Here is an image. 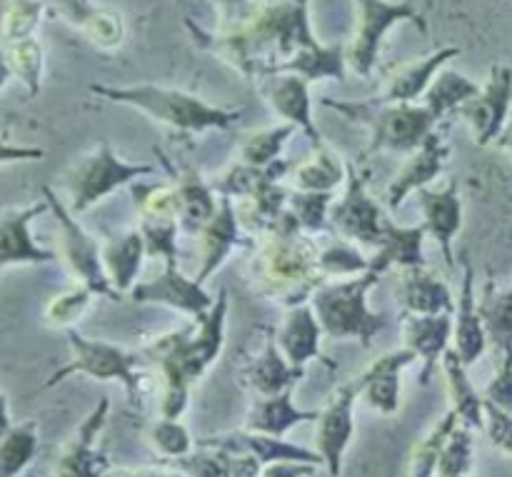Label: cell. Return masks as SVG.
Instances as JSON below:
<instances>
[{
	"mask_svg": "<svg viewBox=\"0 0 512 477\" xmlns=\"http://www.w3.org/2000/svg\"><path fill=\"white\" fill-rule=\"evenodd\" d=\"M195 45L258 83L278 73L298 50L318 43L310 28L308 0H260L258 8L233 30H203L185 18Z\"/></svg>",
	"mask_w": 512,
	"mask_h": 477,
	"instance_id": "1",
	"label": "cell"
},
{
	"mask_svg": "<svg viewBox=\"0 0 512 477\" xmlns=\"http://www.w3.org/2000/svg\"><path fill=\"white\" fill-rule=\"evenodd\" d=\"M225 320H228V290L223 288L205 318L158 335L140 350V355L158 368L163 380L160 418H183L188 410L190 385L208 373L223 350Z\"/></svg>",
	"mask_w": 512,
	"mask_h": 477,
	"instance_id": "2",
	"label": "cell"
},
{
	"mask_svg": "<svg viewBox=\"0 0 512 477\" xmlns=\"http://www.w3.org/2000/svg\"><path fill=\"white\" fill-rule=\"evenodd\" d=\"M318 255L320 243L303 233L298 218L288 208L278 223L255 235L250 258L253 293L285 308L305 305L320 285L328 283L320 273Z\"/></svg>",
	"mask_w": 512,
	"mask_h": 477,
	"instance_id": "3",
	"label": "cell"
},
{
	"mask_svg": "<svg viewBox=\"0 0 512 477\" xmlns=\"http://www.w3.org/2000/svg\"><path fill=\"white\" fill-rule=\"evenodd\" d=\"M90 93L115 105H128L153 118L155 123L185 135H203L208 130H230L245 110L220 108L188 90L165 88V85H90Z\"/></svg>",
	"mask_w": 512,
	"mask_h": 477,
	"instance_id": "4",
	"label": "cell"
},
{
	"mask_svg": "<svg viewBox=\"0 0 512 477\" xmlns=\"http://www.w3.org/2000/svg\"><path fill=\"white\" fill-rule=\"evenodd\" d=\"M323 108L335 110L353 123L365 125L370 130V145L363 158L393 150V153H413L423 145V140L440 125V118L418 103H385L380 98L368 100H320Z\"/></svg>",
	"mask_w": 512,
	"mask_h": 477,
	"instance_id": "5",
	"label": "cell"
},
{
	"mask_svg": "<svg viewBox=\"0 0 512 477\" xmlns=\"http://www.w3.org/2000/svg\"><path fill=\"white\" fill-rule=\"evenodd\" d=\"M378 280L380 275L368 270L348 280L323 283L315 290L310 305L328 338L358 340L365 350H370L375 335L390 325L388 315L373 313L368 305V293L378 285Z\"/></svg>",
	"mask_w": 512,
	"mask_h": 477,
	"instance_id": "6",
	"label": "cell"
},
{
	"mask_svg": "<svg viewBox=\"0 0 512 477\" xmlns=\"http://www.w3.org/2000/svg\"><path fill=\"white\" fill-rule=\"evenodd\" d=\"M158 173L155 165L145 163H130V160L120 158L113 150L108 140H100L90 153L80 155L63 175H60V185H63L65 195H68V208L73 215L88 213L93 205L100 200L113 195L115 190L128 188L135 180L150 178Z\"/></svg>",
	"mask_w": 512,
	"mask_h": 477,
	"instance_id": "7",
	"label": "cell"
},
{
	"mask_svg": "<svg viewBox=\"0 0 512 477\" xmlns=\"http://www.w3.org/2000/svg\"><path fill=\"white\" fill-rule=\"evenodd\" d=\"M70 345V360L63 368L55 370L40 390H50L60 385L63 380L73 378V375H85L93 380H115L125 388L130 403L138 405L143 400V373H140V355L128 353V350L118 348V345L108 343V340H93L85 338L78 330H65Z\"/></svg>",
	"mask_w": 512,
	"mask_h": 477,
	"instance_id": "8",
	"label": "cell"
},
{
	"mask_svg": "<svg viewBox=\"0 0 512 477\" xmlns=\"http://www.w3.org/2000/svg\"><path fill=\"white\" fill-rule=\"evenodd\" d=\"M355 28L348 43V65L360 78H370L380 60L388 30L398 23H415L428 33V20L410 0H353Z\"/></svg>",
	"mask_w": 512,
	"mask_h": 477,
	"instance_id": "9",
	"label": "cell"
},
{
	"mask_svg": "<svg viewBox=\"0 0 512 477\" xmlns=\"http://www.w3.org/2000/svg\"><path fill=\"white\" fill-rule=\"evenodd\" d=\"M43 198L48 200L50 213L55 215V223H58V235H60V253L58 258L63 260L65 270L75 278V283H83L93 290L98 298L108 300H120V295L115 293L113 285H110L108 275L103 268V255H100V243L78 223V215L70 213L68 205L58 198L50 185L40 188Z\"/></svg>",
	"mask_w": 512,
	"mask_h": 477,
	"instance_id": "10",
	"label": "cell"
},
{
	"mask_svg": "<svg viewBox=\"0 0 512 477\" xmlns=\"http://www.w3.org/2000/svg\"><path fill=\"white\" fill-rule=\"evenodd\" d=\"M388 225L390 218L370 198L368 185H365V173H360L358 165L348 160L345 193L330 208V228H333V233L350 240V243H363L378 248Z\"/></svg>",
	"mask_w": 512,
	"mask_h": 477,
	"instance_id": "11",
	"label": "cell"
},
{
	"mask_svg": "<svg viewBox=\"0 0 512 477\" xmlns=\"http://www.w3.org/2000/svg\"><path fill=\"white\" fill-rule=\"evenodd\" d=\"M360 398L358 378L348 380L335 390L315 420V453L323 460L330 477L343 475L345 450L350 448V440L355 435V403Z\"/></svg>",
	"mask_w": 512,
	"mask_h": 477,
	"instance_id": "12",
	"label": "cell"
},
{
	"mask_svg": "<svg viewBox=\"0 0 512 477\" xmlns=\"http://www.w3.org/2000/svg\"><path fill=\"white\" fill-rule=\"evenodd\" d=\"M512 105V68L510 65H493L490 68L488 83L480 88V93L473 100L455 110L458 118H463L470 125L475 135V143L480 148L493 145L500 138V133L508 125Z\"/></svg>",
	"mask_w": 512,
	"mask_h": 477,
	"instance_id": "13",
	"label": "cell"
},
{
	"mask_svg": "<svg viewBox=\"0 0 512 477\" xmlns=\"http://www.w3.org/2000/svg\"><path fill=\"white\" fill-rule=\"evenodd\" d=\"M110 398H100L98 405L90 410L73 433V438L60 450L58 460L53 465V477H103L110 465L108 453L98 445L100 433L108 423Z\"/></svg>",
	"mask_w": 512,
	"mask_h": 477,
	"instance_id": "14",
	"label": "cell"
},
{
	"mask_svg": "<svg viewBox=\"0 0 512 477\" xmlns=\"http://www.w3.org/2000/svg\"><path fill=\"white\" fill-rule=\"evenodd\" d=\"M48 200L40 198L30 205L8 208L0 213V275L10 268L23 265H45L58 260L55 250L43 248L33 238V223L48 213Z\"/></svg>",
	"mask_w": 512,
	"mask_h": 477,
	"instance_id": "15",
	"label": "cell"
},
{
	"mask_svg": "<svg viewBox=\"0 0 512 477\" xmlns=\"http://www.w3.org/2000/svg\"><path fill=\"white\" fill-rule=\"evenodd\" d=\"M128 298L140 305H165V308L190 315L193 320L205 318L210 313V308L215 305V298L205 290V285H200L195 278H188V275L180 273L178 265H165L158 278L135 283Z\"/></svg>",
	"mask_w": 512,
	"mask_h": 477,
	"instance_id": "16",
	"label": "cell"
},
{
	"mask_svg": "<svg viewBox=\"0 0 512 477\" xmlns=\"http://www.w3.org/2000/svg\"><path fill=\"white\" fill-rule=\"evenodd\" d=\"M260 98L273 108L278 118L295 125L305 138L313 143V148L323 145V133L313 120V100H310V80L295 73H273L265 75L255 83Z\"/></svg>",
	"mask_w": 512,
	"mask_h": 477,
	"instance_id": "17",
	"label": "cell"
},
{
	"mask_svg": "<svg viewBox=\"0 0 512 477\" xmlns=\"http://www.w3.org/2000/svg\"><path fill=\"white\" fill-rule=\"evenodd\" d=\"M155 155L160 158L163 168L168 170L170 183H173L175 195H178L180 230L190 235H198L203 230V225L218 213L220 195L215 193L213 185L193 165L173 163V158H168L160 148H155Z\"/></svg>",
	"mask_w": 512,
	"mask_h": 477,
	"instance_id": "18",
	"label": "cell"
},
{
	"mask_svg": "<svg viewBox=\"0 0 512 477\" xmlns=\"http://www.w3.org/2000/svg\"><path fill=\"white\" fill-rule=\"evenodd\" d=\"M450 158V143L445 138V128H435L428 138L423 140L418 150L408 155L403 168L395 173L385 190V203L390 210H398L405 203V198L418 190L428 188L435 178L445 170V163Z\"/></svg>",
	"mask_w": 512,
	"mask_h": 477,
	"instance_id": "19",
	"label": "cell"
},
{
	"mask_svg": "<svg viewBox=\"0 0 512 477\" xmlns=\"http://www.w3.org/2000/svg\"><path fill=\"white\" fill-rule=\"evenodd\" d=\"M195 445L203 448H218L228 455H250L258 460L260 465L273 463H303V465H323L318 453L305 450L300 445L288 443L283 438H273V435L253 433V430H233V433L223 435H208V438H198Z\"/></svg>",
	"mask_w": 512,
	"mask_h": 477,
	"instance_id": "20",
	"label": "cell"
},
{
	"mask_svg": "<svg viewBox=\"0 0 512 477\" xmlns=\"http://www.w3.org/2000/svg\"><path fill=\"white\" fill-rule=\"evenodd\" d=\"M235 248H253V240L243 238L240 235V220L235 213L233 198H223L220 195L218 213L203 225V230L198 233V253H200V268L195 273V280L200 285L208 283L223 263L228 260V255Z\"/></svg>",
	"mask_w": 512,
	"mask_h": 477,
	"instance_id": "21",
	"label": "cell"
},
{
	"mask_svg": "<svg viewBox=\"0 0 512 477\" xmlns=\"http://www.w3.org/2000/svg\"><path fill=\"white\" fill-rule=\"evenodd\" d=\"M418 205L423 213L425 233L438 243L445 265L455 270L453 243L463 228V198H460L458 180H450L440 190H418Z\"/></svg>",
	"mask_w": 512,
	"mask_h": 477,
	"instance_id": "22",
	"label": "cell"
},
{
	"mask_svg": "<svg viewBox=\"0 0 512 477\" xmlns=\"http://www.w3.org/2000/svg\"><path fill=\"white\" fill-rule=\"evenodd\" d=\"M60 18L73 25L93 48L113 53L125 40V20L115 10L103 8L95 0H45Z\"/></svg>",
	"mask_w": 512,
	"mask_h": 477,
	"instance_id": "23",
	"label": "cell"
},
{
	"mask_svg": "<svg viewBox=\"0 0 512 477\" xmlns=\"http://www.w3.org/2000/svg\"><path fill=\"white\" fill-rule=\"evenodd\" d=\"M418 360V355L408 348L390 350V353L380 355L378 360L370 363L365 373L358 375L360 383V398L380 415H393L400 408V393H403V375L405 368Z\"/></svg>",
	"mask_w": 512,
	"mask_h": 477,
	"instance_id": "24",
	"label": "cell"
},
{
	"mask_svg": "<svg viewBox=\"0 0 512 477\" xmlns=\"http://www.w3.org/2000/svg\"><path fill=\"white\" fill-rule=\"evenodd\" d=\"M453 313L440 315H415L403 313V340L405 348L413 350L418 360H423L420 385H430L435 368L443 363V355L453 340Z\"/></svg>",
	"mask_w": 512,
	"mask_h": 477,
	"instance_id": "25",
	"label": "cell"
},
{
	"mask_svg": "<svg viewBox=\"0 0 512 477\" xmlns=\"http://www.w3.org/2000/svg\"><path fill=\"white\" fill-rule=\"evenodd\" d=\"M463 265V283H460L458 305H455L453 325V350L460 355L465 365H475L488 350V333H485L483 318L478 313V298H475V270L468 255L460 260Z\"/></svg>",
	"mask_w": 512,
	"mask_h": 477,
	"instance_id": "26",
	"label": "cell"
},
{
	"mask_svg": "<svg viewBox=\"0 0 512 477\" xmlns=\"http://www.w3.org/2000/svg\"><path fill=\"white\" fill-rule=\"evenodd\" d=\"M305 378V368H295L280 350L278 338L268 335L263 350L248 360L240 370V380L258 398H273V395L293 390Z\"/></svg>",
	"mask_w": 512,
	"mask_h": 477,
	"instance_id": "27",
	"label": "cell"
},
{
	"mask_svg": "<svg viewBox=\"0 0 512 477\" xmlns=\"http://www.w3.org/2000/svg\"><path fill=\"white\" fill-rule=\"evenodd\" d=\"M323 335L325 333L320 328V320L315 315L313 305H295V308H288V313H285L283 325L278 330V345L285 358H288V363L295 365V368H305L310 360H318L325 368L335 370L338 365L320 353V338Z\"/></svg>",
	"mask_w": 512,
	"mask_h": 477,
	"instance_id": "28",
	"label": "cell"
},
{
	"mask_svg": "<svg viewBox=\"0 0 512 477\" xmlns=\"http://www.w3.org/2000/svg\"><path fill=\"white\" fill-rule=\"evenodd\" d=\"M458 55L460 48L445 45V48H438L430 55H425V58L398 65V68L388 75L383 93H380L378 98L385 100V103H415L418 98H423L425 90H428L430 83L435 80V75L445 68V63L458 58Z\"/></svg>",
	"mask_w": 512,
	"mask_h": 477,
	"instance_id": "29",
	"label": "cell"
},
{
	"mask_svg": "<svg viewBox=\"0 0 512 477\" xmlns=\"http://www.w3.org/2000/svg\"><path fill=\"white\" fill-rule=\"evenodd\" d=\"M100 255H103V268L108 275L115 293L123 298L138 283L140 268H143L145 240L138 228H130L125 233H115L100 243Z\"/></svg>",
	"mask_w": 512,
	"mask_h": 477,
	"instance_id": "30",
	"label": "cell"
},
{
	"mask_svg": "<svg viewBox=\"0 0 512 477\" xmlns=\"http://www.w3.org/2000/svg\"><path fill=\"white\" fill-rule=\"evenodd\" d=\"M318 415V410H300L293 403V390H285L273 398H255L245 418V430L285 438L298 425L318 420Z\"/></svg>",
	"mask_w": 512,
	"mask_h": 477,
	"instance_id": "31",
	"label": "cell"
},
{
	"mask_svg": "<svg viewBox=\"0 0 512 477\" xmlns=\"http://www.w3.org/2000/svg\"><path fill=\"white\" fill-rule=\"evenodd\" d=\"M400 295H403L405 313L415 315H455V300L448 283L430 273L428 265L423 268L400 270Z\"/></svg>",
	"mask_w": 512,
	"mask_h": 477,
	"instance_id": "32",
	"label": "cell"
},
{
	"mask_svg": "<svg viewBox=\"0 0 512 477\" xmlns=\"http://www.w3.org/2000/svg\"><path fill=\"white\" fill-rule=\"evenodd\" d=\"M425 225H413V228H403V225L390 223L385 228L383 240L375 248V255L370 258V270L378 275H385L388 270H408V268H423L425 265Z\"/></svg>",
	"mask_w": 512,
	"mask_h": 477,
	"instance_id": "33",
	"label": "cell"
},
{
	"mask_svg": "<svg viewBox=\"0 0 512 477\" xmlns=\"http://www.w3.org/2000/svg\"><path fill=\"white\" fill-rule=\"evenodd\" d=\"M443 373L445 385H448L450 410L458 415L463 425L470 430L485 428V395L478 393L473 380L468 378V365L460 360V355L453 348L445 350L443 355Z\"/></svg>",
	"mask_w": 512,
	"mask_h": 477,
	"instance_id": "34",
	"label": "cell"
},
{
	"mask_svg": "<svg viewBox=\"0 0 512 477\" xmlns=\"http://www.w3.org/2000/svg\"><path fill=\"white\" fill-rule=\"evenodd\" d=\"M345 178H348V160L323 143L313 148L310 158L293 165L288 183L293 190H305V193H335L338 185H345Z\"/></svg>",
	"mask_w": 512,
	"mask_h": 477,
	"instance_id": "35",
	"label": "cell"
},
{
	"mask_svg": "<svg viewBox=\"0 0 512 477\" xmlns=\"http://www.w3.org/2000/svg\"><path fill=\"white\" fill-rule=\"evenodd\" d=\"M348 68V45H323L315 43L298 50L288 63L278 68V73L303 75L305 80H345Z\"/></svg>",
	"mask_w": 512,
	"mask_h": 477,
	"instance_id": "36",
	"label": "cell"
},
{
	"mask_svg": "<svg viewBox=\"0 0 512 477\" xmlns=\"http://www.w3.org/2000/svg\"><path fill=\"white\" fill-rule=\"evenodd\" d=\"M478 313L483 318L488 343H493L500 353L512 350V288L498 290L493 280H488L478 300Z\"/></svg>",
	"mask_w": 512,
	"mask_h": 477,
	"instance_id": "37",
	"label": "cell"
},
{
	"mask_svg": "<svg viewBox=\"0 0 512 477\" xmlns=\"http://www.w3.org/2000/svg\"><path fill=\"white\" fill-rule=\"evenodd\" d=\"M480 93V85L470 80L468 75L458 70H440L430 88L425 90V105L438 115L440 120L445 115H455V110L463 108L468 100H473Z\"/></svg>",
	"mask_w": 512,
	"mask_h": 477,
	"instance_id": "38",
	"label": "cell"
},
{
	"mask_svg": "<svg viewBox=\"0 0 512 477\" xmlns=\"http://www.w3.org/2000/svg\"><path fill=\"white\" fill-rule=\"evenodd\" d=\"M38 455V423L13 425L0 440V477H23Z\"/></svg>",
	"mask_w": 512,
	"mask_h": 477,
	"instance_id": "39",
	"label": "cell"
},
{
	"mask_svg": "<svg viewBox=\"0 0 512 477\" xmlns=\"http://www.w3.org/2000/svg\"><path fill=\"white\" fill-rule=\"evenodd\" d=\"M5 53V60H8L10 70H13V78L23 83V88L28 90L30 98L40 93L43 88V75H45V50L40 45V40L25 38L18 40V43L0 45Z\"/></svg>",
	"mask_w": 512,
	"mask_h": 477,
	"instance_id": "40",
	"label": "cell"
},
{
	"mask_svg": "<svg viewBox=\"0 0 512 477\" xmlns=\"http://www.w3.org/2000/svg\"><path fill=\"white\" fill-rule=\"evenodd\" d=\"M298 133V128L290 123L273 125V128L253 130L243 138L238 148V160L245 165H255V168H265V165L275 163L283 155L285 145L293 135Z\"/></svg>",
	"mask_w": 512,
	"mask_h": 477,
	"instance_id": "41",
	"label": "cell"
},
{
	"mask_svg": "<svg viewBox=\"0 0 512 477\" xmlns=\"http://www.w3.org/2000/svg\"><path fill=\"white\" fill-rule=\"evenodd\" d=\"M45 13H48L45 0H5L0 10V45L33 38Z\"/></svg>",
	"mask_w": 512,
	"mask_h": 477,
	"instance_id": "42",
	"label": "cell"
},
{
	"mask_svg": "<svg viewBox=\"0 0 512 477\" xmlns=\"http://www.w3.org/2000/svg\"><path fill=\"white\" fill-rule=\"evenodd\" d=\"M128 190L138 210V220H178V195L170 180H135Z\"/></svg>",
	"mask_w": 512,
	"mask_h": 477,
	"instance_id": "43",
	"label": "cell"
},
{
	"mask_svg": "<svg viewBox=\"0 0 512 477\" xmlns=\"http://www.w3.org/2000/svg\"><path fill=\"white\" fill-rule=\"evenodd\" d=\"M458 415L453 410L443 415L433 428L428 430L423 440L415 445L413 455H410V475L408 477H435L438 475V463H440V453H443L445 440L450 438V433L458 425Z\"/></svg>",
	"mask_w": 512,
	"mask_h": 477,
	"instance_id": "44",
	"label": "cell"
},
{
	"mask_svg": "<svg viewBox=\"0 0 512 477\" xmlns=\"http://www.w3.org/2000/svg\"><path fill=\"white\" fill-rule=\"evenodd\" d=\"M320 273L325 280L330 278H353V275L368 273L370 270V258H365L355 243L345 238H333L330 243L320 245L318 255Z\"/></svg>",
	"mask_w": 512,
	"mask_h": 477,
	"instance_id": "45",
	"label": "cell"
},
{
	"mask_svg": "<svg viewBox=\"0 0 512 477\" xmlns=\"http://www.w3.org/2000/svg\"><path fill=\"white\" fill-rule=\"evenodd\" d=\"M333 200L335 193H305V190L290 188L288 208L298 218L303 233H333V228H330V208H333Z\"/></svg>",
	"mask_w": 512,
	"mask_h": 477,
	"instance_id": "46",
	"label": "cell"
},
{
	"mask_svg": "<svg viewBox=\"0 0 512 477\" xmlns=\"http://www.w3.org/2000/svg\"><path fill=\"white\" fill-rule=\"evenodd\" d=\"M95 293L83 283H75L73 288L65 290V293L55 295L48 300L43 310V320L48 328L58 330H73L78 325V320L83 318L85 310L93 303Z\"/></svg>",
	"mask_w": 512,
	"mask_h": 477,
	"instance_id": "47",
	"label": "cell"
},
{
	"mask_svg": "<svg viewBox=\"0 0 512 477\" xmlns=\"http://www.w3.org/2000/svg\"><path fill=\"white\" fill-rule=\"evenodd\" d=\"M158 465L188 477H233V458L218 448H203L195 445V450L185 458L158 460Z\"/></svg>",
	"mask_w": 512,
	"mask_h": 477,
	"instance_id": "48",
	"label": "cell"
},
{
	"mask_svg": "<svg viewBox=\"0 0 512 477\" xmlns=\"http://www.w3.org/2000/svg\"><path fill=\"white\" fill-rule=\"evenodd\" d=\"M148 443L158 453L160 460L185 458V455H190L195 450V438L185 428V423L170 418H160L150 425Z\"/></svg>",
	"mask_w": 512,
	"mask_h": 477,
	"instance_id": "49",
	"label": "cell"
},
{
	"mask_svg": "<svg viewBox=\"0 0 512 477\" xmlns=\"http://www.w3.org/2000/svg\"><path fill=\"white\" fill-rule=\"evenodd\" d=\"M138 230L145 240V255L163 260L165 265H178V220H138Z\"/></svg>",
	"mask_w": 512,
	"mask_h": 477,
	"instance_id": "50",
	"label": "cell"
},
{
	"mask_svg": "<svg viewBox=\"0 0 512 477\" xmlns=\"http://www.w3.org/2000/svg\"><path fill=\"white\" fill-rule=\"evenodd\" d=\"M473 470V430L458 423L440 453L438 477H465Z\"/></svg>",
	"mask_w": 512,
	"mask_h": 477,
	"instance_id": "51",
	"label": "cell"
},
{
	"mask_svg": "<svg viewBox=\"0 0 512 477\" xmlns=\"http://www.w3.org/2000/svg\"><path fill=\"white\" fill-rule=\"evenodd\" d=\"M483 433L488 435L490 445L498 448L500 453L512 455V413L500 408V405L485 400V428Z\"/></svg>",
	"mask_w": 512,
	"mask_h": 477,
	"instance_id": "52",
	"label": "cell"
},
{
	"mask_svg": "<svg viewBox=\"0 0 512 477\" xmlns=\"http://www.w3.org/2000/svg\"><path fill=\"white\" fill-rule=\"evenodd\" d=\"M485 400H490V403L500 405V408L512 413V350H505L503 353L498 373H495V378L485 388Z\"/></svg>",
	"mask_w": 512,
	"mask_h": 477,
	"instance_id": "53",
	"label": "cell"
},
{
	"mask_svg": "<svg viewBox=\"0 0 512 477\" xmlns=\"http://www.w3.org/2000/svg\"><path fill=\"white\" fill-rule=\"evenodd\" d=\"M45 150L35 148V145H18L0 133V168L13 163H33V160H43Z\"/></svg>",
	"mask_w": 512,
	"mask_h": 477,
	"instance_id": "54",
	"label": "cell"
},
{
	"mask_svg": "<svg viewBox=\"0 0 512 477\" xmlns=\"http://www.w3.org/2000/svg\"><path fill=\"white\" fill-rule=\"evenodd\" d=\"M315 465H303V463H273L265 465L263 475L260 477H310L315 473Z\"/></svg>",
	"mask_w": 512,
	"mask_h": 477,
	"instance_id": "55",
	"label": "cell"
},
{
	"mask_svg": "<svg viewBox=\"0 0 512 477\" xmlns=\"http://www.w3.org/2000/svg\"><path fill=\"white\" fill-rule=\"evenodd\" d=\"M13 428V420H10V403L8 395L0 393V440L8 435V430Z\"/></svg>",
	"mask_w": 512,
	"mask_h": 477,
	"instance_id": "56",
	"label": "cell"
},
{
	"mask_svg": "<svg viewBox=\"0 0 512 477\" xmlns=\"http://www.w3.org/2000/svg\"><path fill=\"white\" fill-rule=\"evenodd\" d=\"M10 80H13V70H10L8 60H5L3 48H0V90H3Z\"/></svg>",
	"mask_w": 512,
	"mask_h": 477,
	"instance_id": "57",
	"label": "cell"
},
{
	"mask_svg": "<svg viewBox=\"0 0 512 477\" xmlns=\"http://www.w3.org/2000/svg\"><path fill=\"white\" fill-rule=\"evenodd\" d=\"M495 145H498V148H503V150H508V153L512 155V120L508 125H505V130L500 133V138L495 140Z\"/></svg>",
	"mask_w": 512,
	"mask_h": 477,
	"instance_id": "58",
	"label": "cell"
},
{
	"mask_svg": "<svg viewBox=\"0 0 512 477\" xmlns=\"http://www.w3.org/2000/svg\"><path fill=\"white\" fill-rule=\"evenodd\" d=\"M138 477H168V468H163V465H150V468H138Z\"/></svg>",
	"mask_w": 512,
	"mask_h": 477,
	"instance_id": "59",
	"label": "cell"
},
{
	"mask_svg": "<svg viewBox=\"0 0 512 477\" xmlns=\"http://www.w3.org/2000/svg\"><path fill=\"white\" fill-rule=\"evenodd\" d=\"M103 477H138V468H110Z\"/></svg>",
	"mask_w": 512,
	"mask_h": 477,
	"instance_id": "60",
	"label": "cell"
},
{
	"mask_svg": "<svg viewBox=\"0 0 512 477\" xmlns=\"http://www.w3.org/2000/svg\"><path fill=\"white\" fill-rule=\"evenodd\" d=\"M168 477H188V475L178 473V470H168Z\"/></svg>",
	"mask_w": 512,
	"mask_h": 477,
	"instance_id": "61",
	"label": "cell"
}]
</instances>
